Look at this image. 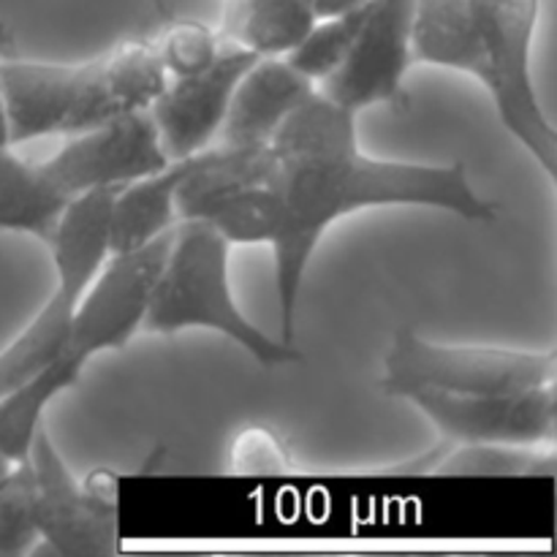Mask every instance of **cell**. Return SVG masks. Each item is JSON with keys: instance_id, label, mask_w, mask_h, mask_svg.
Returning a JSON list of instances; mask_svg holds the SVG:
<instances>
[{"instance_id": "1", "label": "cell", "mask_w": 557, "mask_h": 557, "mask_svg": "<svg viewBox=\"0 0 557 557\" xmlns=\"http://www.w3.org/2000/svg\"><path fill=\"white\" fill-rule=\"evenodd\" d=\"M359 114L337 107L319 90L272 139V190L281 205L275 288L281 341L297 337V308L305 272L332 223L373 207H428L466 221H493L495 201L473 188L462 161H381L359 145Z\"/></svg>"}, {"instance_id": "2", "label": "cell", "mask_w": 557, "mask_h": 557, "mask_svg": "<svg viewBox=\"0 0 557 557\" xmlns=\"http://www.w3.org/2000/svg\"><path fill=\"white\" fill-rule=\"evenodd\" d=\"M172 232L169 228L141 248L109 253L82 294L60 351L25 384L0 397V451L11 462L27 460L47 408L79 384L92 357L120 351L139 335Z\"/></svg>"}, {"instance_id": "3", "label": "cell", "mask_w": 557, "mask_h": 557, "mask_svg": "<svg viewBox=\"0 0 557 557\" xmlns=\"http://www.w3.org/2000/svg\"><path fill=\"white\" fill-rule=\"evenodd\" d=\"M169 76L150 41L117 44L82 63L0 58L11 145L71 136L117 114L150 109Z\"/></svg>"}, {"instance_id": "4", "label": "cell", "mask_w": 557, "mask_h": 557, "mask_svg": "<svg viewBox=\"0 0 557 557\" xmlns=\"http://www.w3.org/2000/svg\"><path fill=\"white\" fill-rule=\"evenodd\" d=\"M185 330L218 332L261 368L302 359L294 343L275 341L239 310L232 292V245L207 221H177L139 332L177 335Z\"/></svg>"}, {"instance_id": "5", "label": "cell", "mask_w": 557, "mask_h": 557, "mask_svg": "<svg viewBox=\"0 0 557 557\" xmlns=\"http://www.w3.org/2000/svg\"><path fill=\"white\" fill-rule=\"evenodd\" d=\"M555 348H509L482 343H438L411 326L397 330L384 357L381 389L403 397L413 389L455 395H500L555 384Z\"/></svg>"}, {"instance_id": "6", "label": "cell", "mask_w": 557, "mask_h": 557, "mask_svg": "<svg viewBox=\"0 0 557 557\" xmlns=\"http://www.w3.org/2000/svg\"><path fill=\"white\" fill-rule=\"evenodd\" d=\"M471 11L490 71L484 90L504 128L525 147L549 183H555L557 131L533 82V44L542 0H471Z\"/></svg>"}, {"instance_id": "7", "label": "cell", "mask_w": 557, "mask_h": 557, "mask_svg": "<svg viewBox=\"0 0 557 557\" xmlns=\"http://www.w3.org/2000/svg\"><path fill=\"white\" fill-rule=\"evenodd\" d=\"M33 511L38 539L65 557L103 555L117 547V476L103 468L76 479L47 424L33 438Z\"/></svg>"}, {"instance_id": "8", "label": "cell", "mask_w": 557, "mask_h": 557, "mask_svg": "<svg viewBox=\"0 0 557 557\" xmlns=\"http://www.w3.org/2000/svg\"><path fill=\"white\" fill-rule=\"evenodd\" d=\"M166 163L150 109H136L65 136V145L38 166L54 188L76 199L92 190L123 188L161 172Z\"/></svg>"}, {"instance_id": "9", "label": "cell", "mask_w": 557, "mask_h": 557, "mask_svg": "<svg viewBox=\"0 0 557 557\" xmlns=\"http://www.w3.org/2000/svg\"><path fill=\"white\" fill-rule=\"evenodd\" d=\"M411 403L435 424L449 444L555 446L557 397L555 384L500 395H455L438 389L406 392Z\"/></svg>"}, {"instance_id": "10", "label": "cell", "mask_w": 557, "mask_h": 557, "mask_svg": "<svg viewBox=\"0 0 557 557\" xmlns=\"http://www.w3.org/2000/svg\"><path fill=\"white\" fill-rule=\"evenodd\" d=\"M413 3L370 0L351 52L315 90L348 112L406 101V76L413 65Z\"/></svg>"}, {"instance_id": "11", "label": "cell", "mask_w": 557, "mask_h": 557, "mask_svg": "<svg viewBox=\"0 0 557 557\" xmlns=\"http://www.w3.org/2000/svg\"><path fill=\"white\" fill-rule=\"evenodd\" d=\"M256 60L259 58L248 49L223 41L210 69L166 82L161 96L152 101L150 114L169 161L196 156L218 139L234 87Z\"/></svg>"}, {"instance_id": "12", "label": "cell", "mask_w": 557, "mask_h": 557, "mask_svg": "<svg viewBox=\"0 0 557 557\" xmlns=\"http://www.w3.org/2000/svg\"><path fill=\"white\" fill-rule=\"evenodd\" d=\"M315 92V82L286 58H259L237 82L223 117L221 145H272L294 109Z\"/></svg>"}, {"instance_id": "13", "label": "cell", "mask_w": 557, "mask_h": 557, "mask_svg": "<svg viewBox=\"0 0 557 557\" xmlns=\"http://www.w3.org/2000/svg\"><path fill=\"white\" fill-rule=\"evenodd\" d=\"M275 172L272 145H221L212 141L185 158V172L174 196L177 221H201L228 194L248 185H264Z\"/></svg>"}, {"instance_id": "14", "label": "cell", "mask_w": 557, "mask_h": 557, "mask_svg": "<svg viewBox=\"0 0 557 557\" xmlns=\"http://www.w3.org/2000/svg\"><path fill=\"white\" fill-rule=\"evenodd\" d=\"M185 172V158L169 161L161 172L147 174L114 190L109 212V253L141 248L177 226L174 196Z\"/></svg>"}, {"instance_id": "15", "label": "cell", "mask_w": 557, "mask_h": 557, "mask_svg": "<svg viewBox=\"0 0 557 557\" xmlns=\"http://www.w3.org/2000/svg\"><path fill=\"white\" fill-rule=\"evenodd\" d=\"M69 205L38 163L16 156L14 147H0V232L30 234L49 245Z\"/></svg>"}, {"instance_id": "16", "label": "cell", "mask_w": 557, "mask_h": 557, "mask_svg": "<svg viewBox=\"0 0 557 557\" xmlns=\"http://www.w3.org/2000/svg\"><path fill=\"white\" fill-rule=\"evenodd\" d=\"M313 25L308 0H228L221 36L256 58H286Z\"/></svg>"}, {"instance_id": "17", "label": "cell", "mask_w": 557, "mask_h": 557, "mask_svg": "<svg viewBox=\"0 0 557 557\" xmlns=\"http://www.w3.org/2000/svg\"><path fill=\"white\" fill-rule=\"evenodd\" d=\"M555 466V446L449 444L444 441V451L433 473L435 476H553Z\"/></svg>"}, {"instance_id": "18", "label": "cell", "mask_w": 557, "mask_h": 557, "mask_svg": "<svg viewBox=\"0 0 557 557\" xmlns=\"http://www.w3.org/2000/svg\"><path fill=\"white\" fill-rule=\"evenodd\" d=\"M201 221L210 223L228 245H275L281 205L270 183L248 185L218 201Z\"/></svg>"}, {"instance_id": "19", "label": "cell", "mask_w": 557, "mask_h": 557, "mask_svg": "<svg viewBox=\"0 0 557 557\" xmlns=\"http://www.w3.org/2000/svg\"><path fill=\"white\" fill-rule=\"evenodd\" d=\"M368 5L370 0L359 5V9L346 11V14L330 16V20H315L308 36L286 54L288 63L299 74L308 76L310 82H315V85L326 79L346 60V54L351 52L354 41H357L359 30H362L364 16H368Z\"/></svg>"}, {"instance_id": "20", "label": "cell", "mask_w": 557, "mask_h": 557, "mask_svg": "<svg viewBox=\"0 0 557 557\" xmlns=\"http://www.w3.org/2000/svg\"><path fill=\"white\" fill-rule=\"evenodd\" d=\"M152 47L169 79H183V76L201 74L215 63L223 49V36L199 20H180L172 22Z\"/></svg>"}, {"instance_id": "21", "label": "cell", "mask_w": 557, "mask_h": 557, "mask_svg": "<svg viewBox=\"0 0 557 557\" xmlns=\"http://www.w3.org/2000/svg\"><path fill=\"white\" fill-rule=\"evenodd\" d=\"M36 539L33 473L27 462H20L0 482V557L27 553Z\"/></svg>"}, {"instance_id": "22", "label": "cell", "mask_w": 557, "mask_h": 557, "mask_svg": "<svg viewBox=\"0 0 557 557\" xmlns=\"http://www.w3.org/2000/svg\"><path fill=\"white\" fill-rule=\"evenodd\" d=\"M228 468L234 473L270 476V473L292 471V457H288V449L272 430L253 424V428H245L234 438Z\"/></svg>"}, {"instance_id": "23", "label": "cell", "mask_w": 557, "mask_h": 557, "mask_svg": "<svg viewBox=\"0 0 557 557\" xmlns=\"http://www.w3.org/2000/svg\"><path fill=\"white\" fill-rule=\"evenodd\" d=\"M364 3H368V0H308L315 20H330V16L346 14V11L359 9V5Z\"/></svg>"}, {"instance_id": "24", "label": "cell", "mask_w": 557, "mask_h": 557, "mask_svg": "<svg viewBox=\"0 0 557 557\" xmlns=\"http://www.w3.org/2000/svg\"><path fill=\"white\" fill-rule=\"evenodd\" d=\"M0 147H14L11 145V125H9V112H5L3 92H0Z\"/></svg>"}, {"instance_id": "25", "label": "cell", "mask_w": 557, "mask_h": 557, "mask_svg": "<svg viewBox=\"0 0 557 557\" xmlns=\"http://www.w3.org/2000/svg\"><path fill=\"white\" fill-rule=\"evenodd\" d=\"M16 466H20V462H11V460H9V457H5V455H3V451H0V482H3V479H5V476H9V473H11V471H14V468H16Z\"/></svg>"}, {"instance_id": "26", "label": "cell", "mask_w": 557, "mask_h": 557, "mask_svg": "<svg viewBox=\"0 0 557 557\" xmlns=\"http://www.w3.org/2000/svg\"><path fill=\"white\" fill-rule=\"evenodd\" d=\"M3 47H5V36L0 33V58H3Z\"/></svg>"}]
</instances>
